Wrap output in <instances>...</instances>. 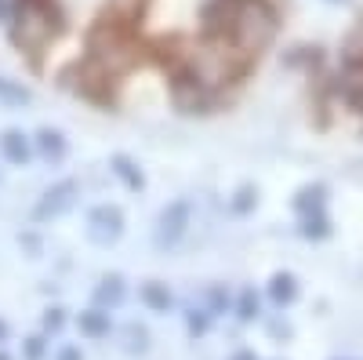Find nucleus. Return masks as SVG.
Here are the masks:
<instances>
[{
    "mask_svg": "<svg viewBox=\"0 0 363 360\" xmlns=\"http://www.w3.org/2000/svg\"><path fill=\"white\" fill-rule=\"evenodd\" d=\"M277 11L269 0H211L200 11V33L211 44H229L244 58H255L277 37Z\"/></svg>",
    "mask_w": 363,
    "mask_h": 360,
    "instance_id": "f257e3e1",
    "label": "nucleus"
},
{
    "mask_svg": "<svg viewBox=\"0 0 363 360\" xmlns=\"http://www.w3.org/2000/svg\"><path fill=\"white\" fill-rule=\"evenodd\" d=\"M171 99H174V106L182 113H211L215 109V92L203 87V84H196L189 73H182V70L171 80Z\"/></svg>",
    "mask_w": 363,
    "mask_h": 360,
    "instance_id": "f03ea898",
    "label": "nucleus"
},
{
    "mask_svg": "<svg viewBox=\"0 0 363 360\" xmlns=\"http://www.w3.org/2000/svg\"><path fill=\"white\" fill-rule=\"evenodd\" d=\"M120 233H124V215H120V207H113V204L91 207L87 236L95 240V244H113V240H120Z\"/></svg>",
    "mask_w": 363,
    "mask_h": 360,
    "instance_id": "7ed1b4c3",
    "label": "nucleus"
},
{
    "mask_svg": "<svg viewBox=\"0 0 363 360\" xmlns=\"http://www.w3.org/2000/svg\"><path fill=\"white\" fill-rule=\"evenodd\" d=\"M73 200H77V182H73V178H62L58 186H51V190L44 193V200L37 204L33 219H37V222H44V219L62 215V212H69V207H73Z\"/></svg>",
    "mask_w": 363,
    "mask_h": 360,
    "instance_id": "20e7f679",
    "label": "nucleus"
},
{
    "mask_svg": "<svg viewBox=\"0 0 363 360\" xmlns=\"http://www.w3.org/2000/svg\"><path fill=\"white\" fill-rule=\"evenodd\" d=\"M186 226H189V204L186 200H174L171 207H164V215H160L157 240H160V244H174V240L186 233Z\"/></svg>",
    "mask_w": 363,
    "mask_h": 360,
    "instance_id": "39448f33",
    "label": "nucleus"
},
{
    "mask_svg": "<svg viewBox=\"0 0 363 360\" xmlns=\"http://www.w3.org/2000/svg\"><path fill=\"white\" fill-rule=\"evenodd\" d=\"M0 153H4L11 164H29V157H33V149H29V138L22 131H4L0 135Z\"/></svg>",
    "mask_w": 363,
    "mask_h": 360,
    "instance_id": "423d86ee",
    "label": "nucleus"
},
{
    "mask_svg": "<svg viewBox=\"0 0 363 360\" xmlns=\"http://www.w3.org/2000/svg\"><path fill=\"white\" fill-rule=\"evenodd\" d=\"M113 175H116L128 190H142V186H145V178H142L138 164H135L131 157H124V153H116V157H113Z\"/></svg>",
    "mask_w": 363,
    "mask_h": 360,
    "instance_id": "0eeeda50",
    "label": "nucleus"
},
{
    "mask_svg": "<svg viewBox=\"0 0 363 360\" xmlns=\"http://www.w3.org/2000/svg\"><path fill=\"white\" fill-rule=\"evenodd\" d=\"M37 149H40L44 157H51V160H62V157H66V138H62V131L40 128V131H37Z\"/></svg>",
    "mask_w": 363,
    "mask_h": 360,
    "instance_id": "6e6552de",
    "label": "nucleus"
},
{
    "mask_svg": "<svg viewBox=\"0 0 363 360\" xmlns=\"http://www.w3.org/2000/svg\"><path fill=\"white\" fill-rule=\"evenodd\" d=\"M342 62H345L349 70H363V22L345 37V44H342Z\"/></svg>",
    "mask_w": 363,
    "mask_h": 360,
    "instance_id": "1a4fd4ad",
    "label": "nucleus"
},
{
    "mask_svg": "<svg viewBox=\"0 0 363 360\" xmlns=\"http://www.w3.org/2000/svg\"><path fill=\"white\" fill-rule=\"evenodd\" d=\"M269 295H272V302H277V306L294 302V295H298L294 277H291V273H277V277H272V284H269Z\"/></svg>",
    "mask_w": 363,
    "mask_h": 360,
    "instance_id": "9d476101",
    "label": "nucleus"
},
{
    "mask_svg": "<svg viewBox=\"0 0 363 360\" xmlns=\"http://www.w3.org/2000/svg\"><path fill=\"white\" fill-rule=\"evenodd\" d=\"M120 298H124V280H120L116 273L106 277V280L95 288V302H99V306H116Z\"/></svg>",
    "mask_w": 363,
    "mask_h": 360,
    "instance_id": "9b49d317",
    "label": "nucleus"
},
{
    "mask_svg": "<svg viewBox=\"0 0 363 360\" xmlns=\"http://www.w3.org/2000/svg\"><path fill=\"white\" fill-rule=\"evenodd\" d=\"M29 87H22L18 80L11 77H0V102H8V106H29Z\"/></svg>",
    "mask_w": 363,
    "mask_h": 360,
    "instance_id": "f8f14e48",
    "label": "nucleus"
},
{
    "mask_svg": "<svg viewBox=\"0 0 363 360\" xmlns=\"http://www.w3.org/2000/svg\"><path fill=\"white\" fill-rule=\"evenodd\" d=\"M323 193H327L323 186H306V190L298 193L294 207H298L301 215H320V207H323Z\"/></svg>",
    "mask_w": 363,
    "mask_h": 360,
    "instance_id": "ddd939ff",
    "label": "nucleus"
},
{
    "mask_svg": "<svg viewBox=\"0 0 363 360\" xmlns=\"http://www.w3.org/2000/svg\"><path fill=\"white\" fill-rule=\"evenodd\" d=\"M80 327H84L87 335H106L109 332V313H102V310L80 313Z\"/></svg>",
    "mask_w": 363,
    "mask_h": 360,
    "instance_id": "4468645a",
    "label": "nucleus"
},
{
    "mask_svg": "<svg viewBox=\"0 0 363 360\" xmlns=\"http://www.w3.org/2000/svg\"><path fill=\"white\" fill-rule=\"evenodd\" d=\"M142 298H145V302L153 306V310H167V306H171L167 288H164V284H157V280H149V284L142 288Z\"/></svg>",
    "mask_w": 363,
    "mask_h": 360,
    "instance_id": "2eb2a0df",
    "label": "nucleus"
},
{
    "mask_svg": "<svg viewBox=\"0 0 363 360\" xmlns=\"http://www.w3.org/2000/svg\"><path fill=\"white\" fill-rule=\"evenodd\" d=\"M301 233H306V236H327L330 233V226H327V219L323 215H306V226H301Z\"/></svg>",
    "mask_w": 363,
    "mask_h": 360,
    "instance_id": "dca6fc26",
    "label": "nucleus"
},
{
    "mask_svg": "<svg viewBox=\"0 0 363 360\" xmlns=\"http://www.w3.org/2000/svg\"><path fill=\"white\" fill-rule=\"evenodd\" d=\"M255 200H258V190H255V186H244V190L236 193L233 207H236V212H251V204H255Z\"/></svg>",
    "mask_w": 363,
    "mask_h": 360,
    "instance_id": "f3484780",
    "label": "nucleus"
},
{
    "mask_svg": "<svg viewBox=\"0 0 363 360\" xmlns=\"http://www.w3.org/2000/svg\"><path fill=\"white\" fill-rule=\"evenodd\" d=\"M255 313H258V298H255V291H244V295H240V317L251 320Z\"/></svg>",
    "mask_w": 363,
    "mask_h": 360,
    "instance_id": "a211bd4d",
    "label": "nucleus"
},
{
    "mask_svg": "<svg viewBox=\"0 0 363 360\" xmlns=\"http://www.w3.org/2000/svg\"><path fill=\"white\" fill-rule=\"evenodd\" d=\"M40 353H44V346H40V339H29V346H26V356H29V360H37Z\"/></svg>",
    "mask_w": 363,
    "mask_h": 360,
    "instance_id": "6ab92c4d",
    "label": "nucleus"
},
{
    "mask_svg": "<svg viewBox=\"0 0 363 360\" xmlns=\"http://www.w3.org/2000/svg\"><path fill=\"white\" fill-rule=\"evenodd\" d=\"M44 324H48V327H58V324H62V310H51V313L44 317Z\"/></svg>",
    "mask_w": 363,
    "mask_h": 360,
    "instance_id": "aec40b11",
    "label": "nucleus"
},
{
    "mask_svg": "<svg viewBox=\"0 0 363 360\" xmlns=\"http://www.w3.org/2000/svg\"><path fill=\"white\" fill-rule=\"evenodd\" d=\"M352 102L363 109V80H356V87H352Z\"/></svg>",
    "mask_w": 363,
    "mask_h": 360,
    "instance_id": "412c9836",
    "label": "nucleus"
},
{
    "mask_svg": "<svg viewBox=\"0 0 363 360\" xmlns=\"http://www.w3.org/2000/svg\"><path fill=\"white\" fill-rule=\"evenodd\" d=\"M58 360H80V349H62V353H58Z\"/></svg>",
    "mask_w": 363,
    "mask_h": 360,
    "instance_id": "4be33fe9",
    "label": "nucleus"
},
{
    "mask_svg": "<svg viewBox=\"0 0 363 360\" xmlns=\"http://www.w3.org/2000/svg\"><path fill=\"white\" fill-rule=\"evenodd\" d=\"M0 22H8V0H0Z\"/></svg>",
    "mask_w": 363,
    "mask_h": 360,
    "instance_id": "5701e85b",
    "label": "nucleus"
},
{
    "mask_svg": "<svg viewBox=\"0 0 363 360\" xmlns=\"http://www.w3.org/2000/svg\"><path fill=\"white\" fill-rule=\"evenodd\" d=\"M233 360H258V356H255V353H236Z\"/></svg>",
    "mask_w": 363,
    "mask_h": 360,
    "instance_id": "b1692460",
    "label": "nucleus"
},
{
    "mask_svg": "<svg viewBox=\"0 0 363 360\" xmlns=\"http://www.w3.org/2000/svg\"><path fill=\"white\" fill-rule=\"evenodd\" d=\"M4 335H8V327H4V324H0V339H4Z\"/></svg>",
    "mask_w": 363,
    "mask_h": 360,
    "instance_id": "393cba45",
    "label": "nucleus"
}]
</instances>
